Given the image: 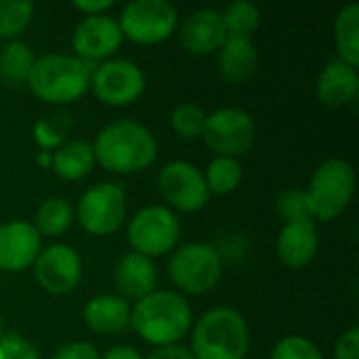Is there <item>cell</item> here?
I'll use <instances>...</instances> for the list:
<instances>
[{
    "label": "cell",
    "mask_w": 359,
    "mask_h": 359,
    "mask_svg": "<svg viewBox=\"0 0 359 359\" xmlns=\"http://www.w3.org/2000/svg\"><path fill=\"white\" fill-rule=\"evenodd\" d=\"M90 145L95 164L114 175L143 172L158 158L156 135L143 122L130 118H120L105 124Z\"/></svg>",
    "instance_id": "6da1fadb"
},
{
    "label": "cell",
    "mask_w": 359,
    "mask_h": 359,
    "mask_svg": "<svg viewBox=\"0 0 359 359\" xmlns=\"http://www.w3.org/2000/svg\"><path fill=\"white\" fill-rule=\"evenodd\" d=\"M194 326L191 305L177 290L156 288L130 307V328L149 345H181Z\"/></svg>",
    "instance_id": "7a4b0ae2"
},
{
    "label": "cell",
    "mask_w": 359,
    "mask_h": 359,
    "mask_svg": "<svg viewBox=\"0 0 359 359\" xmlns=\"http://www.w3.org/2000/svg\"><path fill=\"white\" fill-rule=\"evenodd\" d=\"M95 65L82 61L76 55L48 53L36 57V63L29 72L27 86L32 95L48 105H69L82 99L90 90Z\"/></svg>",
    "instance_id": "3957f363"
},
{
    "label": "cell",
    "mask_w": 359,
    "mask_h": 359,
    "mask_svg": "<svg viewBox=\"0 0 359 359\" xmlns=\"http://www.w3.org/2000/svg\"><path fill=\"white\" fill-rule=\"evenodd\" d=\"M191 355L196 359H246L250 328L231 307H212L191 326Z\"/></svg>",
    "instance_id": "277c9868"
},
{
    "label": "cell",
    "mask_w": 359,
    "mask_h": 359,
    "mask_svg": "<svg viewBox=\"0 0 359 359\" xmlns=\"http://www.w3.org/2000/svg\"><path fill=\"white\" fill-rule=\"evenodd\" d=\"M358 175L349 160L328 158L311 175L307 191L309 212L313 221L330 223L339 219L355 196Z\"/></svg>",
    "instance_id": "5b68a950"
},
{
    "label": "cell",
    "mask_w": 359,
    "mask_h": 359,
    "mask_svg": "<svg viewBox=\"0 0 359 359\" xmlns=\"http://www.w3.org/2000/svg\"><path fill=\"white\" fill-rule=\"evenodd\" d=\"M225 261L215 244L191 242L172 250L168 259V278L179 294L200 297L215 290L223 278Z\"/></svg>",
    "instance_id": "8992f818"
},
{
    "label": "cell",
    "mask_w": 359,
    "mask_h": 359,
    "mask_svg": "<svg viewBox=\"0 0 359 359\" xmlns=\"http://www.w3.org/2000/svg\"><path fill=\"white\" fill-rule=\"evenodd\" d=\"M126 236L133 252L154 261L175 250L181 240V223L168 206L151 204L135 212L126 225Z\"/></svg>",
    "instance_id": "52a82bcc"
},
{
    "label": "cell",
    "mask_w": 359,
    "mask_h": 359,
    "mask_svg": "<svg viewBox=\"0 0 359 359\" xmlns=\"http://www.w3.org/2000/svg\"><path fill=\"white\" fill-rule=\"evenodd\" d=\"M118 25L130 42L151 46L166 42L177 32L179 11L168 0H133L122 8Z\"/></svg>",
    "instance_id": "ba28073f"
},
{
    "label": "cell",
    "mask_w": 359,
    "mask_h": 359,
    "mask_svg": "<svg viewBox=\"0 0 359 359\" xmlns=\"http://www.w3.org/2000/svg\"><path fill=\"white\" fill-rule=\"evenodd\" d=\"M202 141L215 156L240 158L257 143V122L242 107H219L206 116Z\"/></svg>",
    "instance_id": "9c48e42d"
},
{
    "label": "cell",
    "mask_w": 359,
    "mask_h": 359,
    "mask_svg": "<svg viewBox=\"0 0 359 359\" xmlns=\"http://www.w3.org/2000/svg\"><path fill=\"white\" fill-rule=\"evenodd\" d=\"M74 212L86 233L111 236L124 225L126 194L116 183H97L80 196Z\"/></svg>",
    "instance_id": "30bf717a"
},
{
    "label": "cell",
    "mask_w": 359,
    "mask_h": 359,
    "mask_svg": "<svg viewBox=\"0 0 359 359\" xmlns=\"http://www.w3.org/2000/svg\"><path fill=\"white\" fill-rule=\"evenodd\" d=\"M158 189L172 212L194 215L208 204L204 172L187 160H170L158 172Z\"/></svg>",
    "instance_id": "8fae6325"
},
{
    "label": "cell",
    "mask_w": 359,
    "mask_h": 359,
    "mask_svg": "<svg viewBox=\"0 0 359 359\" xmlns=\"http://www.w3.org/2000/svg\"><path fill=\"white\" fill-rule=\"evenodd\" d=\"M90 88L101 103L126 107L141 99L147 88V78L141 65L130 59H107L95 65Z\"/></svg>",
    "instance_id": "7c38bea8"
},
{
    "label": "cell",
    "mask_w": 359,
    "mask_h": 359,
    "mask_svg": "<svg viewBox=\"0 0 359 359\" xmlns=\"http://www.w3.org/2000/svg\"><path fill=\"white\" fill-rule=\"evenodd\" d=\"M32 269L38 286L55 297L74 292L82 282V257L67 244L42 248Z\"/></svg>",
    "instance_id": "4fadbf2b"
},
{
    "label": "cell",
    "mask_w": 359,
    "mask_h": 359,
    "mask_svg": "<svg viewBox=\"0 0 359 359\" xmlns=\"http://www.w3.org/2000/svg\"><path fill=\"white\" fill-rule=\"evenodd\" d=\"M122 42L124 36L118 25V19L109 15L84 17L72 34V46L76 50V57L93 65L114 59Z\"/></svg>",
    "instance_id": "5bb4252c"
},
{
    "label": "cell",
    "mask_w": 359,
    "mask_h": 359,
    "mask_svg": "<svg viewBox=\"0 0 359 359\" xmlns=\"http://www.w3.org/2000/svg\"><path fill=\"white\" fill-rule=\"evenodd\" d=\"M42 250V238L27 221L0 225V271L19 273L29 269Z\"/></svg>",
    "instance_id": "9a60e30c"
},
{
    "label": "cell",
    "mask_w": 359,
    "mask_h": 359,
    "mask_svg": "<svg viewBox=\"0 0 359 359\" xmlns=\"http://www.w3.org/2000/svg\"><path fill=\"white\" fill-rule=\"evenodd\" d=\"M181 46L191 55L217 53L227 40V32L221 19V11L200 8L189 13L177 27Z\"/></svg>",
    "instance_id": "2e32d148"
},
{
    "label": "cell",
    "mask_w": 359,
    "mask_h": 359,
    "mask_svg": "<svg viewBox=\"0 0 359 359\" xmlns=\"http://www.w3.org/2000/svg\"><path fill=\"white\" fill-rule=\"evenodd\" d=\"M318 248H320L318 223L309 217L284 223L276 240L278 259L290 269L307 267L316 259Z\"/></svg>",
    "instance_id": "e0dca14e"
},
{
    "label": "cell",
    "mask_w": 359,
    "mask_h": 359,
    "mask_svg": "<svg viewBox=\"0 0 359 359\" xmlns=\"http://www.w3.org/2000/svg\"><path fill=\"white\" fill-rule=\"evenodd\" d=\"M114 282L118 288V297L139 301L156 290L158 284V269L151 259L139 252H126L118 259L114 267Z\"/></svg>",
    "instance_id": "ac0fdd59"
},
{
    "label": "cell",
    "mask_w": 359,
    "mask_h": 359,
    "mask_svg": "<svg viewBox=\"0 0 359 359\" xmlns=\"http://www.w3.org/2000/svg\"><path fill=\"white\" fill-rule=\"evenodd\" d=\"M316 93L326 107H345L353 103L359 95L358 67L341 59L326 63L318 76Z\"/></svg>",
    "instance_id": "d6986e66"
},
{
    "label": "cell",
    "mask_w": 359,
    "mask_h": 359,
    "mask_svg": "<svg viewBox=\"0 0 359 359\" xmlns=\"http://www.w3.org/2000/svg\"><path fill=\"white\" fill-rule=\"evenodd\" d=\"M217 65L223 80L242 84L250 80L259 69V50L252 38L227 36L223 46L217 50Z\"/></svg>",
    "instance_id": "ffe728a7"
},
{
    "label": "cell",
    "mask_w": 359,
    "mask_h": 359,
    "mask_svg": "<svg viewBox=\"0 0 359 359\" xmlns=\"http://www.w3.org/2000/svg\"><path fill=\"white\" fill-rule=\"evenodd\" d=\"M82 320L97 334H120L130 328V303L118 294H97L84 305Z\"/></svg>",
    "instance_id": "44dd1931"
},
{
    "label": "cell",
    "mask_w": 359,
    "mask_h": 359,
    "mask_svg": "<svg viewBox=\"0 0 359 359\" xmlns=\"http://www.w3.org/2000/svg\"><path fill=\"white\" fill-rule=\"evenodd\" d=\"M95 168L93 145L84 139H69L53 151L50 170L63 181H80Z\"/></svg>",
    "instance_id": "7402d4cb"
},
{
    "label": "cell",
    "mask_w": 359,
    "mask_h": 359,
    "mask_svg": "<svg viewBox=\"0 0 359 359\" xmlns=\"http://www.w3.org/2000/svg\"><path fill=\"white\" fill-rule=\"evenodd\" d=\"M34 63H36V53L27 42L8 40L0 50V80L8 86L27 84Z\"/></svg>",
    "instance_id": "603a6c76"
},
{
    "label": "cell",
    "mask_w": 359,
    "mask_h": 359,
    "mask_svg": "<svg viewBox=\"0 0 359 359\" xmlns=\"http://www.w3.org/2000/svg\"><path fill=\"white\" fill-rule=\"evenodd\" d=\"M334 44L339 59L358 67L359 65V4L343 6L334 19Z\"/></svg>",
    "instance_id": "cb8c5ba5"
},
{
    "label": "cell",
    "mask_w": 359,
    "mask_h": 359,
    "mask_svg": "<svg viewBox=\"0 0 359 359\" xmlns=\"http://www.w3.org/2000/svg\"><path fill=\"white\" fill-rule=\"evenodd\" d=\"M76 219V212H74V206L65 200V198H59V196H53V198H46L38 208H36V215H34V227L36 231L46 238H55V236H61L65 233L72 223Z\"/></svg>",
    "instance_id": "d4e9b609"
},
{
    "label": "cell",
    "mask_w": 359,
    "mask_h": 359,
    "mask_svg": "<svg viewBox=\"0 0 359 359\" xmlns=\"http://www.w3.org/2000/svg\"><path fill=\"white\" fill-rule=\"evenodd\" d=\"M72 126V116L65 109H55L36 120L32 137L42 151H55L65 141H69Z\"/></svg>",
    "instance_id": "484cf974"
},
{
    "label": "cell",
    "mask_w": 359,
    "mask_h": 359,
    "mask_svg": "<svg viewBox=\"0 0 359 359\" xmlns=\"http://www.w3.org/2000/svg\"><path fill=\"white\" fill-rule=\"evenodd\" d=\"M204 179H206L210 194L227 196L240 187V183L244 179V170H242V164L238 158L215 156L204 170Z\"/></svg>",
    "instance_id": "4316f807"
},
{
    "label": "cell",
    "mask_w": 359,
    "mask_h": 359,
    "mask_svg": "<svg viewBox=\"0 0 359 359\" xmlns=\"http://www.w3.org/2000/svg\"><path fill=\"white\" fill-rule=\"evenodd\" d=\"M221 19L227 36H244L252 38L257 27L261 25V11L257 4L248 0H236L221 11Z\"/></svg>",
    "instance_id": "83f0119b"
},
{
    "label": "cell",
    "mask_w": 359,
    "mask_h": 359,
    "mask_svg": "<svg viewBox=\"0 0 359 359\" xmlns=\"http://www.w3.org/2000/svg\"><path fill=\"white\" fill-rule=\"evenodd\" d=\"M36 4L29 0H0V38L17 40L29 25Z\"/></svg>",
    "instance_id": "f1b7e54d"
},
{
    "label": "cell",
    "mask_w": 359,
    "mask_h": 359,
    "mask_svg": "<svg viewBox=\"0 0 359 359\" xmlns=\"http://www.w3.org/2000/svg\"><path fill=\"white\" fill-rule=\"evenodd\" d=\"M206 111L202 105L187 101L181 103L172 109L170 114V128L175 130V135H179L185 141H194V139H202L204 133V124H206Z\"/></svg>",
    "instance_id": "f546056e"
},
{
    "label": "cell",
    "mask_w": 359,
    "mask_h": 359,
    "mask_svg": "<svg viewBox=\"0 0 359 359\" xmlns=\"http://www.w3.org/2000/svg\"><path fill=\"white\" fill-rule=\"evenodd\" d=\"M269 359H324V355L313 341L301 334H290L276 343Z\"/></svg>",
    "instance_id": "4dcf8cb0"
},
{
    "label": "cell",
    "mask_w": 359,
    "mask_h": 359,
    "mask_svg": "<svg viewBox=\"0 0 359 359\" xmlns=\"http://www.w3.org/2000/svg\"><path fill=\"white\" fill-rule=\"evenodd\" d=\"M276 208L280 212V217L284 219V223L294 221V219H311L309 212V200H307V191L305 189H286L278 202Z\"/></svg>",
    "instance_id": "1f68e13d"
},
{
    "label": "cell",
    "mask_w": 359,
    "mask_h": 359,
    "mask_svg": "<svg viewBox=\"0 0 359 359\" xmlns=\"http://www.w3.org/2000/svg\"><path fill=\"white\" fill-rule=\"evenodd\" d=\"M0 359H40V351L23 334L8 330L0 337Z\"/></svg>",
    "instance_id": "d6a6232c"
},
{
    "label": "cell",
    "mask_w": 359,
    "mask_h": 359,
    "mask_svg": "<svg viewBox=\"0 0 359 359\" xmlns=\"http://www.w3.org/2000/svg\"><path fill=\"white\" fill-rule=\"evenodd\" d=\"M50 359H101V353L97 351L95 345L86 341H74L63 347H59Z\"/></svg>",
    "instance_id": "836d02e7"
},
{
    "label": "cell",
    "mask_w": 359,
    "mask_h": 359,
    "mask_svg": "<svg viewBox=\"0 0 359 359\" xmlns=\"http://www.w3.org/2000/svg\"><path fill=\"white\" fill-rule=\"evenodd\" d=\"M334 359H359V330H345L334 343Z\"/></svg>",
    "instance_id": "e575fe53"
},
{
    "label": "cell",
    "mask_w": 359,
    "mask_h": 359,
    "mask_svg": "<svg viewBox=\"0 0 359 359\" xmlns=\"http://www.w3.org/2000/svg\"><path fill=\"white\" fill-rule=\"evenodd\" d=\"M116 2L114 0H76L74 8L84 13V17H95V15H105Z\"/></svg>",
    "instance_id": "d590c367"
},
{
    "label": "cell",
    "mask_w": 359,
    "mask_h": 359,
    "mask_svg": "<svg viewBox=\"0 0 359 359\" xmlns=\"http://www.w3.org/2000/svg\"><path fill=\"white\" fill-rule=\"evenodd\" d=\"M147 359H196L191 351L183 345H170V347H158L154 349Z\"/></svg>",
    "instance_id": "8d00e7d4"
},
{
    "label": "cell",
    "mask_w": 359,
    "mask_h": 359,
    "mask_svg": "<svg viewBox=\"0 0 359 359\" xmlns=\"http://www.w3.org/2000/svg\"><path fill=\"white\" fill-rule=\"evenodd\" d=\"M101 359H145L139 349L133 345H114L105 353H101Z\"/></svg>",
    "instance_id": "74e56055"
},
{
    "label": "cell",
    "mask_w": 359,
    "mask_h": 359,
    "mask_svg": "<svg viewBox=\"0 0 359 359\" xmlns=\"http://www.w3.org/2000/svg\"><path fill=\"white\" fill-rule=\"evenodd\" d=\"M36 162L40 164V168H50L53 166V151H38Z\"/></svg>",
    "instance_id": "f35d334b"
},
{
    "label": "cell",
    "mask_w": 359,
    "mask_h": 359,
    "mask_svg": "<svg viewBox=\"0 0 359 359\" xmlns=\"http://www.w3.org/2000/svg\"><path fill=\"white\" fill-rule=\"evenodd\" d=\"M4 332H6V330H4V322H2V316H0V337H2Z\"/></svg>",
    "instance_id": "ab89813d"
}]
</instances>
